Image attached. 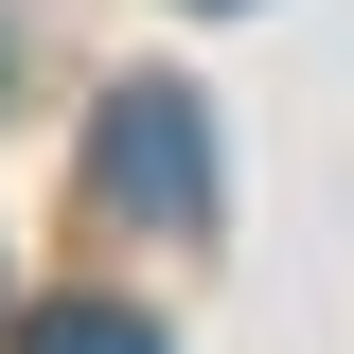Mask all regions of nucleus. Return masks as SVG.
I'll return each instance as SVG.
<instances>
[{
  "mask_svg": "<svg viewBox=\"0 0 354 354\" xmlns=\"http://www.w3.org/2000/svg\"><path fill=\"white\" fill-rule=\"evenodd\" d=\"M18 354H160V319H124V301H53Z\"/></svg>",
  "mask_w": 354,
  "mask_h": 354,
  "instance_id": "obj_2",
  "label": "nucleus"
},
{
  "mask_svg": "<svg viewBox=\"0 0 354 354\" xmlns=\"http://www.w3.org/2000/svg\"><path fill=\"white\" fill-rule=\"evenodd\" d=\"M88 195L106 213H142V230H195L213 213V106L195 88H106V124H88Z\"/></svg>",
  "mask_w": 354,
  "mask_h": 354,
  "instance_id": "obj_1",
  "label": "nucleus"
}]
</instances>
